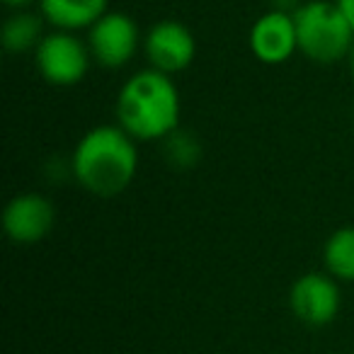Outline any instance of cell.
Wrapping results in <instances>:
<instances>
[{
  "label": "cell",
  "instance_id": "cell-12",
  "mask_svg": "<svg viewBox=\"0 0 354 354\" xmlns=\"http://www.w3.org/2000/svg\"><path fill=\"white\" fill-rule=\"evenodd\" d=\"M323 260L335 279L354 281V226L339 228L325 241Z\"/></svg>",
  "mask_w": 354,
  "mask_h": 354
},
{
  "label": "cell",
  "instance_id": "cell-1",
  "mask_svg": "<svg viewBox=\"0 0 354 354\" xmlns=\"http://www.w3.org/2000/svg\"><path fill=\"white\" fill-rule=\"evenodd\" d=\"M138 167L133 136L122 127H95L78 141L71 158L75 180L97 197H117L131 185Z\"/></svg>",
  "mask_w": 354,
  "mask_h": 354
},
{
  "label": "cell",
  "instance_id": "cell-17",
  "mask_svg": "<svg viewBox=\"0 0 354 354\" xmlns=\"http://www.w3.org/2000/svg\"><path fill=\"white\" fill-rule=\"evenodd\" d=\"M349 64H352V71H354V44H352V51H349Z\"/></svg>",
  "mask_w": 354,
  "mask_h": 354
},
{
  "label": "cell",
  "instance_id": "cell-4",
  "mask_svg": "<svg viewBox=\"0 0 354 354\" xmlns=\"http://www.w3.org/2000/svg\"><path fill=\"white\" fill-rule=\"evenodd\" d=\"M90 46L75 37V32L56 30L44 35L39 46L35 49V61L41 78L51 85L68 88L85 78L90 68Z\"/></svg>",
  "mask_w": 354,
  "mask_h": 354
},
{
  "label": "cell",
  "instance_id": "cell-10",
  "mask_svg": "<svg viewBox=\"0 0 354 354\" xmlns=\"http://www.w3.org/2000/svg\"><path fill=\"white\" fill-rule=\"evenodd\" d=\"M41 17L64 32L90 30L107 12V0H39Z\"/></svg>",
  "mask_w": 354,
  "mask_h": 354
},
{
  "label": "cell",
  "instance_id": "cell-14",
  "mask_svg": "<svg viewBox=\"0 0 354 354\" xmlns=\"http://www.w3.org/2000/svg\"><path fill=\"white\" fill-rule=\"evenodd\" d=\"M304 6L301 0H272V10H279V12H289V15H294L299 8Z\"/></svg>",
  "mask_w": 354,
  "mask_h": 354
},
{
  "label": "cell",
  "instance_id": "cell-7",
  "mask_svg": "<svg viewBox=\"0 0 354 354\" xmlns=\"http://www.w3.org/2000/svg\"><path fill=\"white\" fill-rule=\"evenodd\" d=\"M143 49H146V59L151 68L172 75L185 71L194 61L197 41L183 22L162 20L148 30L146 39H143Z\"/></svg>",
  "mask_w": 354,
  "mask_h": 354
},
{
  "label": "cell",
  "instance_id": "cell-13",
  "mask_svg": "<svg viewBox=\"0 0 354 354\" xmlns=\"http://www.w3.org/2000/svg\"><path fill=\"white\" fill-rule=\"evenodd\" d=\"M165 153H167V160L172 165H180V167H192L199 162V156H202V148H199L197 138L189 136L185 131H172L167 136V146H165Z\"/></svg>",
  "mask_w": 354,
  "mask_h": 354
},
{
  "label": "cell",
  "instance_id": "cell-3",
  "mask_svg": "<svg viewBox=\"0 0 354 354\" xmlns=\"http://www.w3.org/2000/svg\"><path fill=\"white\" fill-rule=\"evenodd\" d=\"M299 51L315 64H335L349 56L354 30L337 8L328 0H310L294 12Z\"/></svg>",
  "mask_w": 354,
  "mask_h": 354
},
{
  "label": "cell",
  "instance_id": "cell-9",
  "mask_svg": "<svg viewBox=\"0 0 354 354\" xmlns=\"http://www.w3.org/2000/svg\"><path fill=\"white\" fill-rule=\"evenodd\" d=\"M250 49L262 64H284L299 51V37H296L294 15L279 10H270L250 30Z\"/></svg>",
  "mask_w": 354,
  "mask_h": 354
},
{
  "label": "cell",
  "instance_id": "cell-6",
  "mask_svg": "<svg viewBox=\"0 0 354 354\" xmlns=\"http://www.w3.org/2000/svg\"><path fill=\"white\" fill-rule=\"evenodd\" d=\"M289 306L296 318L310 328L333 323L339 310V289L333 274H320V272L301 274L289 291Z\"/></svg>",
  "mask_w": 354,
  "mask_h": 354
},
{
  "label": "cell",
  "instance_id": "cell-16",
  "mask_svg": "<svg viewBox=\"0 0 354 354\" xmlns=\"http://www.w3.org/2000/svg\"><path fill=\"white\" fill-rule=\"evenodd\" d=\"M3 3L10 6V8H17V10H22V8L32 6V3H37V0H3Z\"/></svg>",
  "mask_w": 354,
  "mask_h": 354
},
{
  "label": "cell",
  "instance_id": "cell-11",
  "mask_svg": "<svg viewBox=\"0 0 354 354\" xmlns=\"http://www.w3.org/2000/svg\"><path fill=\"white\" fill-rule=\"evenodd\" d=\"M44 39V20L35 12L20 10L3 25V46L10 54H25L39 46Z\"/></svg>",
  "mask_w": 354,
  "mask_h": 354
},
{
  "label": "cell",
  "instance_id": "cell-2",
  "mask_svg": "<svg viewBox=\"0 0 354 354\" xmlns=\"http://www.w3.org/2000/svg\"><path fill=\"white\" fill-rule=\"evenodd\" d=\"M117 119L138 141L167 138L180 124V93L167 73L141 71L124 83L117 97Z\"/></svg>",
  "mask_w": 354,
  "mask_h": 354
},
{
  "label": "cell",
  "instance_id": "cell-5",
  "mask_svg": "<svg viewBox=\"0 0 354 354\" xmlns=\"http://www.w3.org/2000/svg\"><path fill=\"white\" fill-rule=\"evenodd\" d=\"M138 25L127 12H104L88 30V46L93 59L104 68H122L138 49Z\"/></svg>",
  "mask_w": 354,
  "mask_h": 354
},
{
  "label": "cell",
  "instance_id": "cell-15",
  "mask_svg": "<svg viewBox=\"0 0 354 354\" xmlns=\"http://www.w3.org/2000/svg\"><path fill=\"white\" fill-rule=\"evenodd\" d=\"M337 8L342 10V15L347 17V22L354 30V0H337Z\"/></svg>",
  "mask_w": 354,
  "mask_h": 354
},
{
  "label": "cell",
  "instance_id": "cell-8",
  "mask_svg": "<svg viewBox=\"0 0 354 354\" xmlns=\"http://www.w3.org/2000/svg\"><path fill=\"white\" fill-rule=\"evenodd\" d=\"M54 204L35 192L17 194L15 199L8 202L6 212H3V228H6L8 238L17 245H35V243L44 241L54 228Z\"/></svg>",
  "mask_w": 354,
  "mask_h": 354
}]
</instances>
